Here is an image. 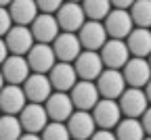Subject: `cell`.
<instances>
[{"label":"cell","instance_id":"1","mask_svg":"<svg viewBox=\"0 0 151 140\" xmlns=\"http://www.w3.org/2000/svg\"><path fill=\"white\" fill-rule=\"evenodd\" d=\"M94 84L101 98H107V101H120V96L126 92V79L118 69H105Z\"/></svg>","mask_w":151,"mask_h":140},{"label":"cell","instance_id":"2","mask_svg":"<svg viewBox=\"0 0 151 140\" xmlns=\"http://www.w3.org/2000/svg\"><path fill=\"white\" fill-rule=\"evenodd\" d=\"M69 96H71V103H73L76 111H88V113L101 101L97 84H94V82H84V79H80V82L71 88Z\"/></svg>","mask_w":151,"mask_h":140},{"label":"cell","instance_id":"3","mask_svg":"<svg viewBox=\"0 0 151 140\" xmlns=\"http://www.w3.org/2000/svg\"><path fill=\"white\" fill-rule=\"evenodd\" d=\"M103 25H105V31H107L109 40H124V42L132 34V29H134L130 11H116V9H111V13L107 15Z\"/></svg>","mask_w":151,"mask_h":140},{"label":"cell","instance_id":"4","mask_svg":"<svg viewBox=\"0 0 151 140\" xmlns=\"http://www.w3.org/2000/svg\"><path fill=\"white\" fill-rule=\"evenodd\" d=\"M50 46H52L59 63H76V59L84 52L80 40H78V34H67V31H61L59 38Z\"/></svg>","mask_w":151,"mask_h":140},{"label":"cell","instance_id":"5","mask_svg":"<svg viewBox=\"0 0 151 140\" xmlns=\"http://www.w3.org/2000/svg\"><path fill=\"white\" fill-rule=\"evenodd\" d=\"M92 119L97 124L99 130H111L118 128V124L122 121V109L118 101H107V98H101L99 105L92 109Z\"/></svg>","mask_w":151,"mask_h":140},{"label":"cell","instance_id":"6","mask_svg":"<svg viewBox=\"0 0 151 140\" xmlns=\"http://www.w3.org/2000/svg\"><path fill=\"white\" fill-rule=\"evenodd\" d=\"M101 59L105 69H118L122 71L126 63L130 61V50L126 46L124 40H107V44L101 48Z\"/></svg>","mask_w":151,"mask_h":140},{"label":"cell","instance_id":"7","mask_svg":"<svg viewBox=\"0 0 151 140\" xmlns=\"http://www.w3.org/2000/svg\"><path fill=\"white\" fill-rule=\"evenodd\" d=\"M78 40L84 50L88 52H101V48L107 44V31H105V25L103 23H97V21H86L82 25V29L78 31Z\"/></svg>","mask_w":151,"mask_h":140},{"label":"cell","instance_id":"8","mask_svg":"<svg viewBox=\"0 0 151 140\" xmlns=\"http://www.w3.org/2000/svg\"><path fill=\"white\" fill-rule=\"evenodd\" d=\"M120 109L124 117L130 119H141L145 115V111L149 109V101L145 96V90L139 88H126V92L120 96Z\"/></svg>","mask_w":151,"mask_h":140},{"label":"cell","instance_id":"9","mask_svg":"<svg viewBox=\"0 0 151 140\" xmlns=\"http://www.w3.org/2000/svg\"><path fill=\"white\" fill-rule=\"evenodd\" d=\"M55 17L59 21L61 31H67V34H78L82 29V25L86 23L84 9L78 2H63V6L59 9V13Z\"/></svg>","mask_w":151,"mask_h":140},{"label":"cell","instance_id":"10","mask_svg":"<svg viewBox=\"0 0 151 140\" xmlns=\"http://www.w3.org/2000/svg\"><path fill=\"white\" fill-rule=\"evenodd\" d=\"M27 65L32 69V73H40V75H48L50 69L57 65V56L50 44H36L29 52H27Z\"/></svg>","mask_w":151,"mask_h":140},{"label":"cell","instance_id":"11","mask_svg":"<svg viewBox=\"0 0 151 140\" xmlns=\"http://www.w3.org/2000/svg\"><path fill=\"white\" fill-rule=\"evenodd\" d=\"M29 29H32L36 44H52L61 34L57 17L55 15H42V13L36 17V21L29 25Z\"/></svg>","mask_w":151,"mask_h":140},{"label":"cell","instance_id":"12","mask_svg":"<svg viewBox=\"0 0 151 140\" xmlns=\"http://www.w3.org/2000/svg\"><path fill=\"white\" fill-rule=\"evenodd\" d=\"M44 109L48 113V119L55 124H67V119L73 115V103L67 92H52L50 98L44 103Z\"/></svg>","mask_w":151,"mask_h":140},{"label":"cell","instance_id":"13","mask_svg":"<svg viewBox=\"0 0 151 140\" xmlns=\"http://www.w3.org/2000/svg\"><path fill=\"white\" fill-rule=\"evenodd\" d=\"M122 75L126 79L128 88H139L145 90V86L151 82V67L147 59H130L126 67L122 69Z\"/></svg>","mask_w":151,"mask_h":140},{"label":"cell","instance_id":"14","mask_svg":"<svg viewBox=\"0 0 151 140\" xmlns=\"http://www.w3.org/2000/svg\"><path fill=\"white\" fill-rule=\"evenodd\" d=\"M19 121H21V126H23V132H27V134H42L44 128L50 124V119H48V113H46L44 105L27 103V107L19 113Z\"/></svg>","mask_w":151,"mask_h":140},{"label":"cell","instance_id":"15","mask_svg":"<svg viewBox=\"0 0 151 140\" xmlns=\"http://www.w3.org/2000/svg\"><path fill=\"white\" fill-rule=\"evenodd\" d=\"M76 73H78L80 79H84V82H97L99 75L105 71V65H103V59L99 52H88L84 50L78 59H76Z\"/></svg>","mask_w":151,"mask_h":140},{"label":"cell","instance_id":"16","mask_svg":"<svg viewBox=\"0 0 151 140\" xmlns=\"http://www.w3.org/2000/svg\"><path fill=\"white\" fill-rule=\"evenodd\" d=\"M23 92L25 98L34 105H44L50 94H52V86H50V79L48 75H40V73H32L25 84H23Z\"/></svg>","mask_w":151,"mask_h":140},{"label":"cell","instance_id":"17","mask_svg":"<svg viewBox=\"0 0 151 140\" xmlns=\"http://www.w3.org/2000/svg\"><path fill=\"white\" fill-rule=\"evenodd\" d=\"M4 42H6L9 52L15 54V56H27V52L36 46L32 29L29 27H19V25H13V29L4 36Z\"/></svg>","mask_w":151,"mask_h":140},{"label":"cell","instance_id":"18","mask_svg":"<svg viewBox=\"0 0 151 140\" xmlns=\"http://www.w3.org/2000/svg\"><path fill=\"white\" fill-rule=\"evenodd\" d=\"M48 79H50V86L55 92H71V88L80 82L73 63H57L50 69Z\"/></svg>","mask_w":151,"mask_h":140},{"label":"cell","instance_id":"19","mask_svg":"<svg viewBox=\"0 0 151 140\" xmlns=\"http://www.w3.org/2000/svg\"><path fill=\"white\" fill-rule=\"evenodd\" d=\"M67 130L71 140H90L97 132V124L92 119V113L88 111H73V115L67 119Z\"/></svg>","mask_w":151,"mask_h":140},{"label":"cell","instance_id":"20","mask_svg":"<svg viewBox=\"0 0 151 140\" xmlns=\"http://www.w3.org/2000/svg\"><path fill=\"white\" fill-rule=\"evenodd\" d=\"M0 71H2V75H4V82L11 84V86H23L25 79L32 75L27 59L25 56H15V54H11L6 59L4 65L0 67Z\"/></svg>","mask_w":151,"mask_h":140},{"label":"cell","instance_id":"21","mask_svg":"<svg viewBox=\"0 0 151 140\" xmlns=\"http://www.w3.org/2000/svg\"><path fill=\"white\" fill-rule=\"evenodd\" d=\"M27 98L23 92V86H11L6 84L0 92V111L2 115H19L27 107Z\"/></svg>","mask_w":151,"mask_h":140},{"label":"cell","instance_id":"22","mask_svg":"<svg viewBox=\"0 0 151 140\" xmlns=\"http://www.w3.org/2000/svg\"><path fill=\"white\" fill-rule=\"evenodd\" d=\"M9 13H11L13 23L19 25V27H29L36 21V17L40 15L38 4L32 2V0H15L9 6Z\"/></svg>","mask_w":151,"mask_h":140},{"label":"cell","instance_id":"23","mask_svg":"<svg viewBox=\"0 0 151 140\" xmlns=\"http://www.w3.org/2000/svg\"><path fill=\"white\" fill-rule=\"evenodd\" d=\"M126 46L132 59H149L151 54V29L134 27L132 34L126 38Z\"/></svg>","mask_w":151,"mask_h":140},{"label":"cell","instance_id":"24","mask_svg":"<svg viewBox=\"0 0 151 140\" xmlns=\"http://www.w3.org/2000/svg\"><path fill=\"white\" fill-rule=\"evenodd\" d=\"M113 134H116L118 140H145V130H143L141 119L124 117L118 124V128H116Z\"/></svg>","mask_w":151,"mask_h":140},{"label":"cell","instance_id":"25","mask_svg":"<svg viewBox=\"0 0 151 140\" xmlns=\"http://www.w3.org/2000/svg\"><path fill=\"white\" fill-rule=\"evenodd\" d=\"M82 9L86 15V21L103 23L107 15L111 13V2H107V0H86V2H82Z\"/></svg>","mask_w":151,"mask_h":140},{"label":"cell","instance_id":"26","mask_svg":"<svg viewBox=\"0 0 151 140\" xmlns=\"http://www.w3.org/2000/svg\"><path fill=\"white\" fill-rule=\"evenodd\" d=\"M130 17H132L134 27L151 29V0H137V2H132Z\"/></svg>","mask_w":151,"mask_h":140},{"label":"cell","instance_id":"27","mask_svg":"<svg viewBox=\"0 0 151 140\" xmlns=\"http://www.w3.org/2000/svg\"><path fill=\"white\" fill-rule=\"evenodd\" d=\"M25 132L19 121V115H2L0 117V140H19Z\"/></svg>","mask_w":151,"mask_h":140},{"label":"cell","instance_id":"28","mask_svg":"<svg viewBox=\"0 0 151 140\" xmlns=\"http://www.w3.org/2000/svg\"><path fill=\"white\" fill-rule=\"evenodd\" d=\"M40 136H42V140H71L67 126L65 124H55V121H50Z\"/></svg>","mask_w":151,"mask_h":140},{"label":"cell","instance_id":"29","mask_svg":"<svg viewBox=\"0 0 151 140\" xmlns=\"http://www.w3.org/2000/svg\"><path fill=\"white\" fill-rule=\"evenodd\" d=\"M9 6H11V2H0V38H4L13 29V19H11Z\"/></svg>","mask_w":151,"mask_h":140},{"label":"cell","instance_id":"30","mask_svg":"<svg viewBox=\"0 0 151 140\" xmlns=\"http://www.w3.org/2000/svg\"><path fill=\"white\" fill-rule=\"evenodd\" d=\"M36 4H38V11L42 15H57L59 9L63 6V2H59V0H40Z\"/></svg>","mask_w":151,"mask_h":140},{"label":"cell","instance_id":"31","mask_svg":"<svg viewBox=\"0 0 151 140\" xmlns=\"http://www.w3.org/2000/svg\"><path fill=\"white\" fill-rule=\"evenodd\" d=\"M90 140H118V138H116V134L111 130H97Z\"/></svg>","mask_w":151,"mask_h":140},{"label":"cell","instance_id":"32","mask_svg":"<svg viewBox=\"0 0 151 140\" xmlns=\"http://www.w3.org/2000/svg\"><path fill=\"white\" fill-rule=\"evenodd\" d=\"M141 124H143V130L147 136H151V107L145 111V115L141 117Z\"/></svg>","mask_w":151,"mask_h":140},{"label":"cell","instance_id":"33","mask_svg":"<svg viewBox=\"0 0 151 140\" xmlns=\"http://www.w3.org/2000/svg\"><path fill=\"white\" fill-rule=\"evenodd\" d=\"M9 48H6V42H4V38H0V67L4 65V61L9 59Z\"/></svg>","mask_w":151,"mask_h":140},{"label":"cell","instance_id":"34","mask_svg":"<svg viewBox=\"0 0 151 140\" xmlns=\"http://www.w3.org/2000/svg\"><path fill=\"white\" fill-rule=\"evenodd\" d=\"M19 140H42V136H40V134H27V132H25Z\"/></svg>","mask_w":151,"mask_h":140},{"label":"cell","instance_id":"35","mask_svg":"<svg viewBox=\"0 0 151 140\" xmlns=\"http://www.w3.org/2000/svg\"><path fill=\"white\" fill-rule=\"evenodd\" d=\"M145 96H147V101H149V105H151V82L145 86Z\"/></svg>","mask_w":151,"mask_h":140},{"label":"cell","instance_id":"36","mask_svg":"<svg viewBox=\"0 0 151 140\" xmlns=\"http://www.w3.org/2000/svg\"><path fill=\"white\" fill-rule=\"evenodd\" d=\"M6 86V82H4V75H2V71H0V92H2V88Z\"/></svg>","mask_w":151,"mask_h":140},{"label":"cell","instance_id":"37","mask_svg":"<svg viewBox=\"0 0 151 140\" xmlns=\"http://www.w3.org/2000/svg\"><path fill=\"white\" fill-rule=\"evenodd\" d=\"M147 61H149V67H151V54H149V59H147Z\"/></svg>","mask_w":151,"mask_h":140},{"label":"cell","instance_id":"38","mask_svg":"<svg viewBox=\"0 0 151 140\" xmlns=\"http://www.w3.org/2000/svg\"><path fill=\"white\" fill-rule=\"evenodd\" d=\"M145 140H151V136H147V138H145Z\"/></svg>","mask_w":151,"mask_h":140},{"label":"cell","instance_id":"39","mask_svg":"<svg viewBox=\"0 0 151 140\" xmlns=\"http://www.w3.org/2000/svg\"><path fill=\"white\" fill-rule=\"evenodd\" d=\"M0 117H2V111H0Z\"/></svg>","mask_w":151,"mask_h":140}]
</instances>
